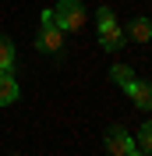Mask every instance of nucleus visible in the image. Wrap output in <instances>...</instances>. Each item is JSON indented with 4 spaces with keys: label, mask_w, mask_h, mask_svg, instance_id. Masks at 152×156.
<instances>
[{
    "label": "nucleus",
    "mask_w": 152,
    "mask_h": 156,
    "mask_svg": "<svg viewBox=\"0 0 152 156\" xmlns=\"http://www.w3.org/2000/svg\"><path fill=\"white\" fill-rule=\"evenodd\" d=\"M134 146L142 149L145 156H152V121H145L142 131H138V138H134Z\"/></svg>",
    "instance_id": "nucleus-10"
},
{
    "label": "nucleus",
    "mask_w": 152,
    "mask_h": 156,
    "mask_svg": "<svg viewBox=\"0 0 152 156\" xmlns=\"http://www.w3.org/2000/svg\"><path fill=\"white\" fill-rule=\"evenodd\" d=\"M18 99V82L11 71H0V107H11Z\"/></svg>",
    "instance_id": "nucleus-6"
},
{
    "label": "nucleus",
    "mask_w": 152,
    "mask_h": 156,
    "mask_svg": "<svg viewBox=\"0 0 152 156\" xmlns=\"http://www.w3.org/2000/svg\"><path fill=\"white\" fill-rule=\"evenodd\" d=\"M95 21H99V25L113 21V11H110V7H99V11H95Z\"/></svg>",
    "instance_id": "nucleus-11"
},
{
    "label": "nucleus",
    "mask_w": 152,
    "mask_h": 156,
    "mask_svg": "<svg viewBox=\"0 0 152 156\" xmlns=\"http://www.w3.org/2000/svg\"><path fill=\"white\" fill-rule=\"evenodd\" d=\"M36 46L43 50V53H60V50H64V36H60L57 21H46V25L39 29V36H36Z\"/></svg>",
    "instance_id": "nucleus-3"
},
{
    "label": "nucleus",
    "mask_w": 152,
    "mask_h": 156,
    "mask_svg": "<svg viewBox=\"0 0 152 156\" xmlns=\"http://www.w3.org/2000/svg\"><path fill=\"white\" fill-rule=\"evenodd\" d=\"M124 43H127V36L120 32L117 18H113V21H106V25H99V46H103V50H120Z\"/></svg>",
    "instance_id": "nucleus-4"
},
{
    "label": "nucleus",
    "mask_w": 152,
    "mask_h": 156,
    "mask_svg": "<svg viewBox=\"0 0 152 156\" xmlns=\"http://www.w3.org/2000/svg\"><path fill=\"white\" fill-rule=\"evenodd\" d=\"M149 21H152V18H149Z\"/></svg>",
    "instance_id": "nucleus-13"
},
{
    "label": "nucleus",
    "mask_w": 152,
    "mask_h": 156,
    "mask_svg": "<svg viewBox=\"0 0 152 156\" xmlns=\"http://www.w3.org/2000/svg\"><path fill=\"white\" fill-rule=\"evenodd\" d=\"M103 142H106V153H110V156H127V153L134 149V138L127 135L120 124L106 128V138H103Z\"/></svg>",
    "instance_id": "nucleus-2"
},
{
    "label": "nucleus",
    "mask_w": 152,
    "mask_h": 156,
    "mask_svg": "<svg viewBox=\"0 0 152 156\" xmlns=\"http://www.w3.org/2000/svg\"><path fill=\"white\" fill-rule=\"evenodd\" d=\"M11 64H14V43L0 36V71H11Z\"/></svg>",
    "instance_id": "nucleus-9"
},
{
    "label": "nucleus",
    "mask_w": 152,
    "mask_h": 156,
    "mask_svg": "<svg viewBox=\"0 0 152 156\" xmlns=\"http://www.w3.org/2000/svg\"><path fill=\"white\" fill-rule=\"evenodd\" d=\"M127 96L138 110H152V82H138L134 78L131 85H127Z\"/></svg>",
    "instance_id": "nucleus-5"
},
{
    "label": "nucleus",
    "mask_w": 152,
    "mask_h": 156,
    "mask_svg": "<svg viewBox=\"0 0 152 156\" xmlns=\"http://www.w3.org/2000/svg\"><path fill=\"white\" fill-rule=\"evenodd\" d=\"M127 36H131L134 43H152V21L149 18H134L131 29H127Z\"/></svg>",
    "instance_id": "nucleus-7"
},
{
    "label": "nucleus",
    "mask_w": 152,
    "mask_h": 156,
    "mask_svg": "<svg viewBox=\"0 0 152 156\" xmlns=\"http://www.w3.org/2000/svg\"><path fill=\"white\" fill-rule=\"evenodd\" d=\"M53 18H57L60 32H81L85 21H88V14H85V4H81V0H57Z\"/></svg>",
    "instance_id": "nucleus-1"
},
{
    "label": "nucleus",
    "mask_w": 152,
    "mask_h": 156,
    "mask_svg": "<svg viewBox=\"0 0 152 156\" xmlns=\"http://www.w3.org/2000/svg\"><path fill=\"white\" fill-rule=\"evenodd\" d=\"M110 78H113L120 89H127L134 82V68H131V64H113V68H110Z\"/></svg>",
    "instance_id": "nucleus-8"
},
{
    "label": "nucleus",
    "mask_w": 152,
    "mask_h": 156,
    "mask_svg": "<svg viewBox=\"0 0 152 156\" xmlns=\"http://www.w3.org/2000/svg\"><path fill=\"white\" fill-rule=\"evenodd\" d=\"M127 156H145V153H142V149H138V146H134V149H131V153H127Z\"/></svg>",
    "instance_id": "nucleus-12"
}]
</instances>
